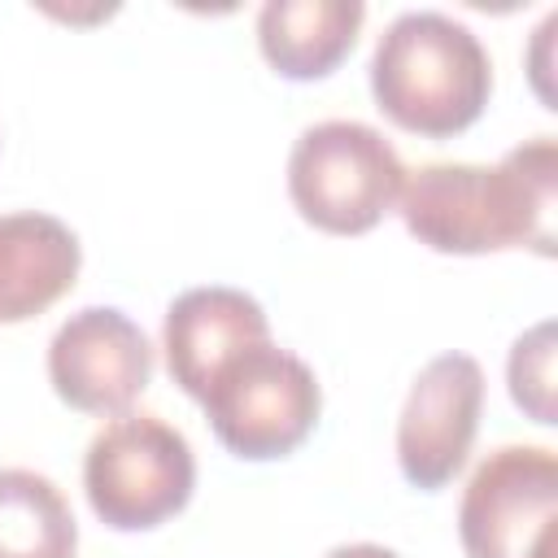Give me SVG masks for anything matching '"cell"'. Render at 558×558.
Wrapping results in <instances>:
<instances>
[{
	"label": "cell",
	"instance_id": "1",
	"mask_svg": "<svg viewBox=\"0 0 558 558\" xmlns=\"http://www.w3.org/2000/svg\"><path fill=\"white\" fill-rule=\"evenodd\" d=\"M558 209V144L536 135L510 148L497 166L432 161L401 187V222L432 253H501L536 248L554 253Z\"/></svg>",
	"mask_w": 558,
	"mask_h": 558
},
{
	"label": "cell",
	"instance_id": "2",
	"mask_svg": "<svg viewBox=\"0 0 558 558\" xmlns=\"http://www.w3.org/2000/svg\"><path fill=\"white\" fill-rule=\"evenodd\" d=\"M493 92V61L471 26L436 9L388 22L371 57V96L388 122L423 140H449L480 122Z\"/></svg>",
	"mask_w": 558,
	"mask_h": 558
},
{
	"label": "cell",
	"instance_id": "3",
	"mask_svg": "<svg viewBox=\"0 0 558 558\" xmlns=\"http://www.w3.org/2000/svg\"><path fill=\"white\" fill-rule=\"evenodd\" d=\"M405 166L366 122L327 118L296 135L288 153V196L327 235H366L401 201Z\"/></svg>",
	"mask_w": 558,
	"mask_h": 558
},
{
	"label": "cell",
	"instance_id": "4",
	"mask_svg": "<svg viewBox=\"0 0 558 558\" xmlns=\"http://www.w3.org/2000/svg\"><path fill=\"white\" fill-rule=\"evenodd\" d=\"M83 488L113 532H148L174 519L196 488V458L179 427L157 414H118L83 458Z\"/></svg>",
	"mask_w": 558,
	"mask_h": 558
},
{
	"label": "cell",
	"instance_id": "5",
	"mask_svg": "<svg viewBox=\"0 0 558 558\" xmlns=\"http://www.w3.org/2000/svg\"><path fill=\"white\" fill-rule=\"evenodd\" d=\"M222 449L244 462L288 458L318 423V375L288 349L262 340L231 357L201 397Z\"/></svg>",
	"mask_w": 558,
	"mask_h": 558
},
{
	"label": "cell",
	"instance_id": "6",
	"mask_svg": "<svg viewBox=\"0 0 558 558\" xmlns=\"http://www.w3.org/2000/svg\"><path fill=\"white\" fill-rule=\"evenodd\" d=\"M558 458L541 445L493 449L458 506L466 558H554L558 541Z\"/></svg>",
	"mask_w": 558,
	"mask_h": 558
},
{
	"label": "cell",
	"instance_id": "7",
	"mask_svg": "<svg viewBox=\"0 0 558 558\" xmlns=\"http://www.w3.org/2000/svg\"><path fill=\"white\" fill-rule=\"evenodd\" d=\"M484 410V371L471 353H440L432 357L401 405L397 418V466L401 475L436 493L445 488L471 458L475 432Z\"/></svg>",
	"mask_w": 558,
	"mask_h": 558
},
{
	"label": "cell",
	"instance_id": "8",
	"mask_svg": "<svg viewBox=\"0 0 558 558\" xmlns=\"http://www.w3.org/2000/svg\"><path fill=\"white\" fill-rule=\"evenodd\" d=\"M52 392L83 414H126L153 379V344L113 305L70 314L48 344Z\"/></svg>",
	"mask_w": 558,
	"mask_h": 558
},
{
	"label": "cell",
	"instance_id": "9",
	"mask_svg": "<svg viewBox=\"0 0 558 558\" xmlns=\"http://www.w3.org/2000/svg\"><path fill=\"white\" fill-rule=\"evenodd\" d=\"M270 340V323L266 310L240 292V288H187L170 301L166 310V327H161V349H166V366L170 379L201 401L209 379L240 357L244 349Z\"/></svg>",
	"mask_w": 558,
	"mask_h": 558
},
{
	"label": "cell",
	"instance_id": "10",
	"mask_svg": "<svg viewBox=\"0 0 558 558\" xmlns=\"http://www.w3.org/2000/svg\"><path fill=\"white\" fill-rule=\"evenodd\" d=\"M83 266L78 235L52 214L0 218V323H26L57 305Z\"/></svg>",
	"mask_w": 558,
	"mask_h": 558
},
{
	"label": "cell",
	"instance_id": "11",
	"mask_svg": "<svg viewBox=\"0 0 558 558\" xmlns=\"http://www.w3.org/2000/svg\"><path fill=\"white\" fill-rule=\"evenodd\" d=\"M362 22V0H266L257 13V48L275 74L310 83L353 52Z\"/></svg>",
	"mask_w": 558,
	"mask_h": 558
},
{
	"label": "cell",
	"instance_id": "12",
	"mask_svg": "<svg viewBox=\"0 0 558 558\" xmlns=\"http://www.w3.org/2000/svg\"><path fill=\"white\" fill-rule=\"evenodd\" d=\"M78 523L65 493L26 466H0V558H74Z\"/></svg>",
	"mask_w": 558,
	"mask_h": 558
},
{
	"label": "cell",
	"instance_id": "13",
	"mask_svg": "<svg viewBox=\"0 0 558 558\" xmlns=\"http://www.w3.org/2000/svg\"><path fill=\"white\" fill-rule=\"evenodd\" d=\"M506 379H510L514 405L532 423H541V427L558 423V401H554V323L549 318H541L536 327H527L510 344Z\"/></svg>",
	"mask_w": 558,
	"mask_h": 558
},
{
	"label": "cell",
	"instance_id": "14",
	"mask_svg": "<svg viewBox=\"0 0 558 558\" xmlns=\"http://www.w3.org/2000/svg\"><path fill=\"white\" fill-rule=\"evenodd\" d=\"M323 558H401V554H392V549H384V545H371V541H357V545H336V549L323 554Z\"/></svg>",
	"mask_w": 558,
	"mask_h": 558
}]
</instances>
